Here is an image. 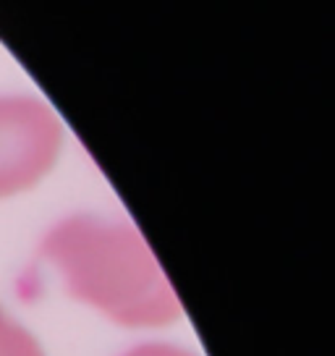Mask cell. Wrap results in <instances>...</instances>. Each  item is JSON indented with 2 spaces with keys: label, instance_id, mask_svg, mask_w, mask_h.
<instances>
[{
  "label": "cell",
  "instance_id": "obj_1",
  "mask_svg": "<svg viewBox=\"0 0 335 356\" xmlns=\"http://www.w3.org/2000/svg\"><path fill=\"white\" fill-rule=\"evenodd\" d=\"M40 254L71 299L118 327H168L183 317L173 283L131 220L68 215L47 228Z\"/></svg>",
  "mask_w": 335,
  "mask_h": 356
},
{
  "label": "cell",
  "instance_id": "obj_4",
  "mask_svg": "<svg viewBox=\"0 0 335 356\" xmlns=\"http://www.w3.org/2000/svg\"><path fill=\"white\" fill-rule=\"evenodd\" d=\"M121 356H199L194 354L191 348L179 343H160V341H152V343H139L129 351H123Z\"/></svg>",
  "mask_w": 335,
  "mask_h": 356
},
{
  "label": "cell",
  "instance_id": "obj_2",
  "mask_svg": "<svg viewBox=\"0 0 335 356\" xmlns=\"http://www.w3.org/2000/svg\"><path fill=\"white\" fill-rule=\"evenodd\" d=\"M66 131L34 95H0V202L40 186L58 165Z\"/></svg>",
  "mask_w": 335,
  "mask_h": 356
},
{
  "label": "cell",
  "instance_id": "obj_3",
  "mask_svg": "<svg viewBox=\"0 0 335 356\" xmlns=\"http://www.w3.org/2000/svg\"><path fill=\"white\" fill-rule=\"evenodd\" d=\"M0 356H45V348L37 341V335L13 320L0 304Z\"/></svg>",
  "mask_w": 335,
  "mask_h": 356
}]
</instances>
